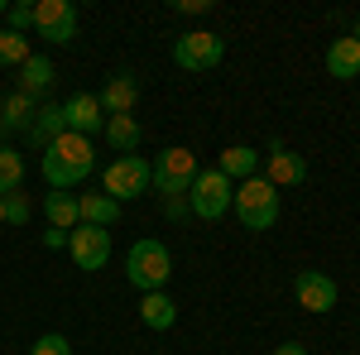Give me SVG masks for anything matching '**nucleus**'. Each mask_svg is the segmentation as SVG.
I'll return each mask as SVG.
<instances>
[{
  "instance_id": "nucleus-34",
  "label": "nucleus",
  "mask_w": 360,
  "mask_h": 355,
  "mask_svg": "<svg viewBox=\"0 0 360 355\" xmlns=\"http://www.w3.org/2000/svg\"><path fill=\"white\" fill-rule=\"evenodd\" d=\"M0 226H5V197H0Z\"/></svg>"
},
{
  "instance_id": "nucleus-31",
  "label": "nucleus",
  "mask_w": 360,
  "mask_h": 355,
  "mask_svg": "<svg viewBox=\"0 0 360 355\" xmlns=\"http://www.w3.org/2000/svg\"><path fill=\"white\" fill-rule=\"evenodd\" d=\"M5 135H10V125H5V115H0V144H5Z\"/></svg>"
},
{
  "instance_id": "nucleus-22",
  "label": "nucleus",
  "mask_w": 360,
  "mask_h": 355,
  "mask_svg": "<svg viewBox=\"0 0 360 355\" xmlns=\"http://www.w3.org/2000/svg\"><path fill=\"white\" fill-rule=\"evenodd\" d=\"M44 217H49V226H58V231H72V226H77V197H72V192H49V197H44Z\"/></svg>"
},
{
  "instance_id": "nucleus-29",
  "label": "nucleus",
  "mask_w": 360,
  "mask_h": 355,
  "mask_svg": "<svg viewBox=\"0 0 360 355\" xmlns=\"http://www.w3.org/2000/svg\"><path fill=\"white\" fill-rule=\"evenodd\" d=\"M44 245H49V250H68V231L49 226V231H44Z\"/></svg>"
},
{
  "instance_id": "nucleus-2",
  "label": "nucleus",
  "mask_w": 360,
  "mask_h": 355,
  "mask_svg": "<svg viewBox=\"0 0 360 355\" xmlns=\"http://www.w3.org/2000/svg\"><path fill=\"white\" fill-rule=\"evenodd\" d=\"M125 278L139 293H164V283L173 278V254H168L164 240H154V235L135 240L130 254H125Z\"/></svg>"
},
{
  "instance_id": "nucleus-32",
  "label": "nucleus",
  "mask_w": 360,
  "mask_h": 355,
  "mask_svg": "<svg viewBox=\"0 0 360 355\" xmlns=\"http://www.w3.org/2000/svg\"><path fill=\"white\" fill-rule=\"evenodd\" d=\"M351 39H356V44H360V20H356V29H351Z\"/></svg>"
},
{
  "instance_id": "nucleus-17",
  "label": "nucleus",
  "mask_w": 360,
  "mask_h": 355,
  "mask_svg": "<svg viewBox=\"0 0 360 355\" xmlns=\"http://www.w3.org/2000/svg\"><path fill=\"white\" fill-rule=\"evenodd\" d=\"M217 173H226L231 183H245V178H259V154L250 144H231L221 159H217Z\"/></svg>"
},
{
  "instance_id": "nucleus-16",
  "label": "nucleus",
  "mask_w": 360,
  "mask_h": 355,
  "mask_svg": "<svg viewBox=\"0 0 360 355\" xmlns=\"http://www.w3.org/2000/svg\"><path fill=\"white\" fill-rule=\"evenodd\" d=\"M327 77H336V82L360 77V44L351 34L346 39H332V49H327Z\"/></svg>"
},
{
  "instance_id": "nucleus-33",
  "label": "nucleus",
  "mask_w": 360,
  "mask_h": 355,
  "mask_svg": "<svg viewBox=\"0 0 360 355\" xmlns=\"http://www.w3.org/2000/svg\"><path fill=\"white\" fill-rule=\"evenodd\" d=\"M5 10H10V0H0V20H5Z\"/></svg>"
},
{
  "instance_id": "nucleus-15",
  "label": "nucleus",
  "mask_w": 360,
  "mask_h": 355,
  "mask_svg": "<svg viewBox=\"0 0 360 355\" xmlns=\"http://www.w3.org/2000/svg\"><path fill=\"white\" fill-rule=\"evenodd\" d=\"M115 221H120V202L106 197V192H82L77 197V226H101V231H111Z\"/></svg>"
},
{
  "instance_id": "nucleus-24",
  "label": "nucleus",
  "mask_w": 360,
  "mask_h": 355,
  "mask_svg": "<svg viewBox=\"0 0 360 355\" xmlns=\"http://www.w3.org/2000/svg\"><path fill=\"white\" fill-rule=\"evenodd\" d=\"M29 63V34L0 29V67H25Z\"/></svg>"
},
{
  "instance_id": "nucleus-1",
  "label": "nucleus",
  "mask_w": 360,
  "mask_h": 355,
  "mask_svg": "<svg viewBox=\"0 0 360 355\" xmlns=\"http://www.w3.org/2000/svg\"><path fill=\"white\" fill-rule=\"evenodd\" d=\"M91 168H96V149H91V139L72 135V130L44 149V183L53 192L77 188L82 178H91Z\"/></svg>"
},
{
  "instance_id": "nucleus-13",
  "label": "nucleus",
  "mask_w": 360,
  "mask_h": 355,
  "mask_svg": "<svg viewBox=\"0 0 360 355\" xmlns=\"http://www.w3.org/2000/svg\"><path fill=\"white\" fill-rule=\"evenodd\" d=\"M101 110L106 115H135V106H139V77L135 72H115L111 82L101 86Z\"/></svg>"
},
{
  "instance_id": "nucleus-3",
  "label": "nucleus",
  "mask_w": 360,
  "mask_h": 355,
  "mask_svg": "<svg viewBox=\"0 0 360 355\" xmlns=\"http://www.w3.org/2000/svg\"><path fill=\"white\" fill-rule=\"evenodd\" d=\"M231 207H236V221H240L245 231H274L278 188L264 183V178H245V183L236 188V197H231Z\"/></svg>"
},
{
  "instance_id": "nucleus-5",
  "label": "nucleus",
  "mask_w": 360,
  "mask_h": 355,
  "mask_svg": "<svg viewBox=\"0 0 360 355\" xmlns=\"http://www.w3.org/2000/svg\"><path fill=\"white\" fill-rule=\"evenodd\" d=\"M221 58H226V39L212 29H188V34L173 39V63L183 72H212V67H221Z\"/></svg>"
},
{
  "instance_id": "nucleus-21",
  "label": "nucleus",
  "mask_w": 360,
  "mask_h": 355,
  "mask_svg": "<svg viewBox=\"0 0 360 355\" xmlns=\"http://www.w3.org/2000/svg\"><path fill=\"white\" fill-rule=\"evenodd\" d=\"M0 115H5L10 135H15V130H29V125H34V115H39V101L25 96V91H10V96L0 101Z\"/></svg>"
},
{
  "instance_id": "nucleus-4",
  "label": "nucleus",
  "mask_w": 360,
  "mask_h": 355,
  "mask_svg": "<svg viewBox=\"0 0 360 355\" xmlns=\"http://www.w3.org/2000/svg\"><path fill=\"white\" fill-rule=\"evenodd\" d=\"M154 188V164L144 154H120L106 173H101V192L115 197V202H135Z\"/></svg>"
},
{
  "instance_id": "nucleus-11",
  "label": "nucleus",
  "mask_w": 360,
  "mask_h": 355,
  "mask_svg": "<svg viewBox=\"0 0 360 355\" xmlns=\"http://www.w3.org/2000/svg\"><path fill=\"white\" fill-rule=\"evenodd\" d=\"M293 298L303 302L307 312H332L336 307V278L322 269H303L293 278Z\"/></svg>"
},
{
  "instance_id": "nucleus-7",
  "label": "nucleus",
  "mask_w": 360,
  "mask_h": 355,
  "mask_svg": "<svg viewBox=\"0 0 360 355\" xmlns=\"http://www.w3.org/2000/svg\"><path fill=\"white\" fill-rule=\"evenodd\" d=\"M231 197H236V183H231L226 173H217V168H202L193 192H188V207H193V217H202V221H221L226 212H231Z\"/></svg>"
},
{
  "instance_id": "nucleus-28",
  "label": "nucleus",
  "mask_w": 360,
  "mask_h": 355,
  "mask_svg": "<svg viewBox=\"0 0 360 355\" xmlns=\"http://www.w3.org/2000/svg\"><path fill=\"white\" fill-rule=\"evenodd\" d=\"M173 10H178V15H207L212 0H173Z\"/></svg>"
},
{
  "instance_id": "nucleus-9",
  "label": "nucleus",
  "mask_w": 360,
  "mask_h": 355,
  "mask_svg": "<svg viewBox=\"0 0 360 355\" xmlns=\"http://www.w3.org/2000/svg\"><path fill=\"white\" fill-rule=\"evenodd\" d=\"M34 29H39V39H49V44H72L77 39V5L72 0H39L34 5Z\"/></svg>"
},
{
  "instance_id": "nucleus-14",
  "label": "nucleus",
  "mask_w": 360,
  "mask_h": 355,
  "mask_svg": "<svg viewBox=\"0 0 360 355\" xmlns=\"http://www.w3.org/2000/svg\"><path fill=\"white\" fill-rule=\"evenodd\" d=\"M25 135H29V144H34L39 154H44L49 144H58V139L68 135V120H63V106H58V101H44V106H39V115H34V125H29Z\"/></svg>"
},
{
  "instance_id": "nucleus-19",
  "label": "nucleus",
  "mask_w": 360,
  "mask_h": 355,
  "mask_svg": "<svg viewBox=\"0 0 360 355\" xmlns=\"http://www.w3.org/2000/svg\"><path fill=\"white\" fill-rule=\"evenodd\" d=\"M49 86H53V58L29 53V63L20 67V86H15V91H25V96H34V101H39Z\"/></svg>"
},
{
  "instance_id": "nucleus-25",
  "label": "nucleus",
  "mask_w": 360,
  "mask_h": 355,
  "mask_svg": "<svg viewBox=\"0 0 360 355\" xmlns=\"http://www.w3.org/2000/svg\"><path fill=\"white\" fill-rule=\"evenodd\" d=\"M29 217H34V202L25 192H10L5 197V226H29Z\"/></svg>"
},
{
  "instance_id": "nucleus-6",
  "label": "nucleus",
  "mask_w": 360,
  "mask_h": 355,
  "mask_svg": "<svg viewBox=\"0 0 360 355\" xmlns=\"http://www.w3.org/2000/svg\"><path fill=\"white\" fill-rule=\"evenodd\" d=\"M197 154L193 149H183V144H168L164 154L154 159V188L164 192V197H188L197 183Z\"/></svg>"
},
{
  "instance_id": "nucleus-23",
  "label": "nucleus",
  "mask_w": 360,
  "mask_h": 355,
  "mask_svg": "<svg viewBox=\"0 0 360 355\" xmlns=\"http://www.w3.org/2000/svg\"><path fill=\"white\" fill-rule=\"evenodd\" d=\"M20 183H25V154L15 144H0V197L20 192Z\"/></svg>"
},
{
  "instance_id": "nucleus-26",
  "label": "nucleus",
  "mask_w": 360,
  "mask_h": 355,
  "mask_svg": "<svg viewBox=\"0 0 360 355\" xmlns=\"http://www.w3.org/2000/svg\"><path fill=\"white\" fill-rule=\"evenodd\" d=\"M29 355H72V341L58 336V331H49V336H39V341L29 346Z\"/></svg>"
},
{
  "instance_id": "nucleus-18",
  "label": "nucleus",
  "mask_w": 360,
  "mask_h": 355,
  "mask_svg": "<svg viewBox=\"0 0 360 355\" xmlns=\"http://www.w3.org/2000/svg\"><path fill=\"white\" fill-rule=\"evenodd\" d=\"M106 144H111L115 154H135L139 139H144V125H139L135 115H106Z\"/></svg>"
},
{
  "instance_id": "nucleus-20",
  "label": "nucleus",
  "mask_w": 360,
  "mask_h": 355,
  "mask_svg": "<svg viewBox=\"0 0 360 355\" xmlns=\"http://www.w3.org/2000/svg\"><path fill=\"white\" fill-rule=\"evenodd\" d=\"M139 322L149 331H168L178 322V302L168 298V293H144V298H139Z\"/></svg>"
},
{
  "instance_id": "nucleus-12",
  "label": "nucleus",
  "mask_w": 360,
  "mask_h": 355,
  "mask_svg": "<svg viewBox=\"0 0 360 355\" xmlns=\"http://www.w3.org/2000/svg\"><path fill=\"white\" fill-rule=\"evenodd\" d=\"M259 178L274 183V188H303L307 183V159L293 154V149H283V144H274V149H269V173H259Z\"/></svg>"
},
{
  "instance_id": "nucleus-8",
  "label": "nucleus",
  "mask_w": 360,
  "mask_h": 355,
  "mask_svg": "<svg viewBox=\"0 0 360 355\" xmlns=\"http://www.w3.org/2000/svg\"><path fill=\"white\" fill-rule=\"evenodd\" d=\"M68 254L86 273L106 269L111 264V231H101V226H72L68 231Z\"/></svg>"
},
{
  "instance_id": "nucleus-10",
  "label": "nucleus",
  "mask_w": 360,
  "mask_h": 355,
  "mask_svg": "<svg viewBox=\"0 0 360 355\" xmlns=\"http://www.w3.org/2000/svg\"><path fill=\"white\" fill-rule=\"evenodd\" d=\"M63 120H68V130H72V135H82V139H91V135H101V130H106V110H101V101H96L91 91L68 96V101H63Z\"/></svg>"
},
{
  "instance_id": "nucleus-27",
  "label": "nucleus",
  "mask_w": 360,
  "mask_h": 355,
  "mask_svg": "<svg viewBox=\"0 0 360 355\" xmlns=\"http://www.w3.org/2000/svg\"><path fill=\"white\" fill-rule=\"evenodd\" d=\"M5 20H10L5 29L25 34V29H34V5H25V0H20V5H10V10H5Z\"/></svg>"
},
{
  "instance_id": "nucleus-30",
  "label": "nucleus",
  "mask_w": 360,
  "mask_h": 355,
  "mask_svg": "<svg viewBox=\"0 0 360 355\" xmlns=\"http://www.w3.org/2000/svg\"><path fill=\"white\" fill-rule=\"evenodd\" d=\"M274 355H307L303 341H283V346H274Z\"/></svg>"
}]
</instances>
